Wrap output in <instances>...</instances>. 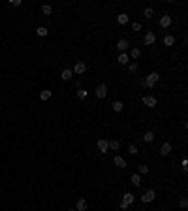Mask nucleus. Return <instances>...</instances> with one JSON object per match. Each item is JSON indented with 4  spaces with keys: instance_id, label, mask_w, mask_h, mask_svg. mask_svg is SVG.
<instances>
[{
    "instance_id": "f257e3e1",
    "label": "nucleus",
    "mask_w": 188,
    "mask_h": 211,
    "mask_svg": "<svg viewBox=\"0 0 188 211\" xmlns=\"http://www.w3.org/2000/svg\"><path fill=\"white\" fill-rule=\"evenodd\" d=\"M158 79H160V74H158V72H152V74H149L147 77H143V79H141V83H143V87L152 89V87H154V83H156Z\"/></svg>"
},
{
    "instance_id": "f03ea898",
    "label": "nucleus",
    "mask_w": 188,
    "mask_h": 211,
    "mask_svg": "<svg viewBox=\"0 0 188 211\" xmlns=\"http://www.w3.org/2000/svg\"><path fill=\"white\" fill-rule=\"evenodd\" d=\"M154 198H156V192H154L152 189H149L147 192H145L143 196H141V202H143V204H149V202H152Z\"/></svg>"
},
{
    "instance_id": "7ed1b4c3",
    "label": "nucleus",
    "mask_w": 188,
    "mask_h": 211,
    "mask_svg": "<svg viewBox=\"0 0 188 211\" xmlns=\"http://www.w3.org/2000/svg\"><path fill=\"white\" fill-rule=\"evenodd\" d=\"M96 96H98L100 100L107 96V87L103 85V83H102V85H98V87H96Z\"/></svg>"
},
{
    "instance_id": "20e7f679",
    "label": "nucleus",
    "mask_w": 188,
    "mask_h": 211,
    "mask_svg": "<svg viewBox=\"0 0 188 211\" xmlns=\"http://www.w3.org/2000/svg\"><path fill=\"white\" fill-rule=\"evenodd\" d=\"M128 47H130V42H128V40H119V42H117V49L121 51V53H124Z\"/></svg>"
},
{
    "instance_id": "39448f33",
    "label": "nucleus",
    "mask_w": 188,
    "mask_h": 211,
    "mask_svg": "<svg viewBox=\"0 0 188 211\" xmlns=\"http://www.w3.org/2000/svg\"><path fill=\"white\" fill-rule=\"evenodd\" d=\"M158 25H160L162 28H167L171 25V17H169V15H162L160 21H158Z\"/></svg>"
},
{
    "instance_id": "423d86ee",
    "label": "nucleus",
    "mask_w": 188,
    "mask_h": 211,
    "mask_svg": "<svg viewBox=\"0 0 188 211\" xmlns=\"http://www.w3.org/2000/svg\"><path fill=\"white\" fill-rule=\"evenodd\" d=\"M96 145H98V149L102 151V153H107V151H109V147H107V139H102V138H100L98 141H96Z\"/></svg>"
},
{
    "instance_id": "0eeeda50",
    "label": "nucleus",
    "mask_w": 188,
    "mask_h": 211,
    "mask_svg": "<svg viewBox=\"0 0 188 211\" xmlns=\"http://www.w3.org/2000/svg\"><path fill=\"white\" fill-rule=\"evenodd\" d=\"M122 204L132 206V204H134V194H132V192H124V194H122Z\"/></svg>"
},
{
    "instance_id": "6e6552de",
    "label": "nucleus",
    "mask_w": 188,
    "mask_h": 211,
    "mask_svg": "<svg viewBox=\"0 0 188 211\" xmlns=\"http://www.w3.org/2000/svg\"><path fill=\"white\" fill-rule=\"evenodd\" d=\"M143 104L147 108H154L156 106V98L154 96H143Z\"/></svg>"
},
{
    "instance_id": "1a4fd4ad",
    "label": "nucleus",
    "mask_w": 188,
    "mask_h": 211,
    "mask_svg": "<svg viewBox=\"0 0 188 211\" xmlns=\"http://www.w3.org/2000/svg\"><path fill=\"white\" fill-rule=\"evenodd\" d=\"M158 153L164 155V157H166V155H169V153H171V143H169V141L162 143V147H160V151H158Z\"/></svg>"
},
{
    "instance_id": "9d476101",
    "label": "nucleus",
    "mask_w": 188,
    "mask_h": 211,
    "mask_svg": "<svg viewBox=\"0 0 188 211\" xmlns=\"http://www.w3.org/2000/svg\"><path fill=\"white\" fill-rule=\"evenodd\" d=\"M87 72V64L85 62H77L73 66V74H85Z\"/></svg>"
},
{
    "instance_id": "9b49d317",
    "label": "nucleus",
    "mask_w": 188,
    "mask_h": 211,
    "mask_svg": "<svg viewBox=\"0 0 188 211\" xmlns=\"http://www.w3.org/2000/svg\"><path fill=\"white\" fill-rule=\"evenodd\" d=\"M154 40H156V36H154L152 32H147V34H145V38H143L145 45H152V44H154Z\"/></svg>"
},
{
    "instance_id": "f8f14e48",
    "label": "nucleus",
    "mask_w": 188,
    "mask_h": 211,
    "mask_svg": "<svg viewBox=\"0 0 188 211\" xmlns=\"http://www.w3.org/2000/svg\"><path fill=\"white\" fill-rule=\"evenodd\" d=\"M85 209H87V200L85 198H79L75 204V211H85Z\"/></svg>"
},
{
    "instance_id": "ddd939ff",
    "label": "nucleus",
    "mask_w": 188,
    "mask_h": 211,
    "mask_svg": "<svg viewBox=\"0 0 188 211\" xmlns=\"http://www.w3.org/2000/svg\"><path fill=\"white\" fill-rule=\"evenodd\" d=\"M113 162H115V166H117V168H126V160H124L122 157H119V155L113 158Z\"/></svg>"
},
{
    "instance_id": "4468645a",
    "label": "nucleus",
    "mask_w": 188,
    "mask_h": 211,
    "mask_svg": "<svg viewBox=\"0 0 188 211\" xmlns=\"http://www.w3.org/2000/svg\"><path fill=\"white\" fill-rule=\"evenodd\" d=\"M107 147L111 149V151H119V147H121V143H119L117 139H107Z\"/></svg>"
},
{
    "instance_id": "2eb2a0df",
    "label": "nucleus",
    "mask_w": 188,
    "mask_h": 211,
    "mask_svg": "<svg viewBox=\"0 0 188 211\" xmlns=\"http://www.w3.org/2000/svg\"><path fill=\"white\" fill-rule=\"evenodd\" d=\"M117 23L119 25H126L128 23V13H119L117 15Z\"/></svg>"
},
{
    "instance_id": "dca6fc26",
    "label": "nucleus",
    "mask_w": 188,
    "mask_h": 211,
    "mask_svg": "<svg viewBox=\"0 0 188 211\" xmlns=\"http://www.w3.org/2000/svg\"><path fill=\"white\" fill-rule=\"evenodd\" d=\"M117 60H119V64H128V62H130V57H128L126 53H121Z\"/></svg>"
},
{
    "instance_id": "f3484780",
    "label": "nucleus",
    "mask_w": 188,
    "mask_h": 211,
    "mask_svg": "<svg viewBox=\"0 0 188 211\" xmlns=\"http://www.w3.org/2000/svg\"><path fill=\"white\" fill-rule=\"evenodd\" d=\"M72 70H68V68H66V70H62V74H60V77H62V79L64 81H70V79H72Z\"/></svg>"
},
{
    "instance_id": "a211bd4d",
    "label": "nucleus",
    "mask_w": 188,
    "mask_h": 211,
    "mask_svg": "<svg viewBox=\"0 0 188 211\" xmlns=\"http://www.w3.org/2000/svg\"><path fill=\"white\" fill-rule=\"evenodd\" d=\"M130 181L135 185V187H139V185H141V175H139V173H134V175L130 177Z\"/></svg>"
},
{
    "instance_id": "6ab92c4d",
    "label": "nucleus",
    "mask_w": 188,
    "mask_h": 211,
    "mask_svg": "<svg viewBox=\"0 0 188 211\" xmlns=\"http://www.w3.org/2000/svg\"><path fill=\"white\" fill-rule=\"evenodd\" d=\"M143 139H145V143H151L152 139H154V132H145V136H143Z\"/></svg>"
},
{
    "instance_id": "aec40b11",
    "label": "nucleus",
    "mask_w": 188,
    "mask_h": 211,
    "mask_svg": "<svg viewBox=\"0 0 188 211\" xmlns=\"http://www.w3.org/2000/svg\"><path fill=\"white\" fill-rule=\"evenodd\" d=\"M41 11H43V15H51L53 13V8H51V4H43L41 6Z\"/></svg>"
},
{
    "instance_id": "412c9836",
    "label": "nucleus",
    "mask_w": 188,
    "mask_h": 211,
    "mask_svg": "<svg viewBox=\"0 0 188 211\" xmlns=\"http://www.w3.org/2000/svg\"><path fill=\"white\" fill-rule=\"evenodd\" d=\"M47 32H49V30H47V28H45V27H38V28H36V34H38V36H40V38L47 36Z\"/></svg>"
},
{
    "instance_id": "4be33fe9",
    "label": "nucleus",
    "mask_w": 188,
    "mask_h": 211,
    "mask_svg": "<svg viewBox=\"0 0 188 211\" xmlns=\"http://www.w3.org/2000/svg\"><path fill=\"white\" fill-rule=\"evenodd\" d=\"M173 44H175V38L171 36V34H169V36H166V38H164V45H167V47H171V45H173Z\"/></svg>"
},
{
    "instance_id": "5701e85b",
    "label": "nucleus",
    "mask_w": 188,
    "mask_h": 211,
    "mask_svg": "<svg viewBox=\"0 0 188 211\" xmlns=\"http://www.w3.org/2000/svg\"><path fill=\"white\" fill-rule=\"evenodd\" d=\"M51 94H53L51 90H41V92H40V98L45 102V100H49V98H51Z\"/></svg>"
},
{
    "instance_id": "b1692460",
    "label": "nucleus",
    "mask_w": 188,
    "mask_h": 211,
    "mask_svg": "<svg viewBox=\"0 0 188 211\" xmlns=\"http://www.w3.org/2000/svg\"><path fill=\"white\" fill-rule=\"evenodd\" d=\"M111 108L115 109V111H122V108H124V106H122V102H119V100H117V102L111 104Z\"/></svg>"
},
{
    "instance_id": "393cba45",
    "label": "nucleus",
    "mask_w": 188,
    "mask_h": 211,
    "mask_svg": "<svg viewBox=\"0 0 188 211\" xmlns=\"http://www.w3.org/2000/svg\"><path fill=\"white\" fill-rule=\"evenodd\" d=\"M87 94H89V92H87V89H79V90H77V98H79V100H85Z\"/></svg>"
},
{
    "instance_id": "a878e982",
    "label": "nucleus",
    "mask_w": 188,
    "mask_h": 211,
    "mask_svg": "<svg viewBox=\"0 0 188 211\" xmlns=\"http://www.w3.org/2000/svg\"><path fill=\"white\" fill-rule=\"evenodd\" d=\"M141 57V49H139V47H134V49H132V58H139Z\"/></svg>"
},
{
    "instance_id": "bb28decb",
    "label": "nucleus",
    "mask_w": 188,
    "mask_h": 211,
    "mask_svg": "<svg viewBox=\"0 0 188 211\" xmlns=\"http://www.w3.org/2000/svg\"><path fill=\"white\" fill-rule=\"evenodd\" d=\"M152 15H154V9H152V8H145V17L151 19Z\"/></svg>"
},
{
    "instance_id": "cd10ccee",
    "label": "nucleus",
    "mask_w": 188,
    "mask_h": 211,
    "mask_svg": "<svg viewBox=\"0 0 188 211\" xmlns=\"http://www.w3.org/2000/svg\"><path fill=\"white\" fill-rule=\"evenodd\" d=\"M137 70H139V64H137V62H132V64H130V72H132V74H135Z\"/></svg>"
},
{
    "instance_id": "c85d7f7f",
    "label": "nucleus",
    "mask_w": 188,
    "mask_h": 211,
    "mask_svg": "<svg viewBox=\"0 0 188 211\" xmlns=\"http://www.w3.org/2000/svg\"><path fill=\"white\" fill-rule=\"evenodd\" d=\"M128 151H130L132 155H135L137 153V145H134V143H130V147H128Z\"/></svg>"
},
{
    "instance_id": "c756f323",
    "label": "nucleus",
    "mask_w": 188,
    "mask_h": 211,
    "mask_svg": "<svg viewBox=\"0 0 188 211\" xmlns=\"http://www.w3.org/2000/svg\"><path fill=\"white\" fill-rule=\"evenodd\" d=\"M179 206H181V207H183V209H184V207L188 206V200H186V198H181V200H179Z\"/></svg>"
},
{
    "instance_id": "7c9ffc66",
    "label": "nucleus",
    "mask_w": 188,
    "mask_h": 211,
    "mask_svg": "<svg viewBox=\"0 0 188 211\" xmlns=\"http://www.w3.org/2000/svg\"><path fill=\"white\" fill-rule=\"evenodd\" d=\"M139 173H149V166H145V164H143V166H139Z\"/></svg>"
},
{
    "instance_id": "2f4dec72",
    "label": "nucleus",
    "mask_w": 188,
    "mask_h": 211,
    "mask_svg": "<svg viewBox=\"0 0 188 211\" xmlns=\"http://www.w3.org/2000/svg\"><path fill=\"white\" fill-rule=\"evenodd\" d=\"M9 4L13 6V8H19V6H21V0H9Z\"/></svg>"
},
{
    "instance_id": "473e14b6",
    "label": "nucleus",
    "mask_w": 188,
    "mask_h": 211,
    "mask_svg": "<svg viewBox=\"0 0 188 211\" xmlns=\"http://www.w3.org/2000/svg\"><path fill=\"white\" fill-rule=\"evenodd\" d=\"M132 28L134 30H141V23H132Z\"/></svg>"
},
{
    "instance_id": "72a5a7b5",
    "label": "nucleus",
    "mask_w": 188,
    "mask_h": 211,
    "mask_svg": "<svg viewBox=\"0 0 188 211\" xmlns=\"http://www.w3.org/2000/svg\"><path fill=\"white\" fill-rule=\"evenodd\" d=\"M186 170H188V160L183 158V171H186Z\"/></svg>"
},
{
    "instance_id": "f704fd0d",
    "label": "nucleus",
    "mask_w": 188,
    "mask_h": 211,
    "mask_svg": "<svg viewBox=\"0 0 188 211\" xmlns=\"http://www.w3.org/2000/svg\"><path fill=\"white\" fill-rule=\"evenodd\" d=\"M68 211H75V209H72V207H70V209H68Z\"/></svg>"
}]
</instances>
